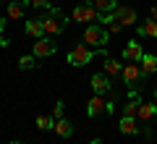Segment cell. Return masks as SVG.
I'll use <instances>...</instances> for the list:
<instances>
[{
  "instance_id": "obj_1",
  "label": "cell",
  "mask_w": 157,
  "mask_h": 144,
  "mask_svg": "<svg viewBox=\"0 0 157 144\" xmlns=\"http://www.w3.org/2000/svg\"><path fill=\"white\" fill-rule=\"evenodd\" d=\"M42 18V24H45V37H58V34L66 29V24H68V18L63 16L58 8H52L47 16H39Z\"/></svg>"
},
{
  "instance_id": "obj_2",
  "label": "cell",
  "mask_w": 157,
  "mask_h": 144,
  "mask_svg": "<svg viewBox=\"0 0 157 144\" xmlns=\"http://www.w3.org/2000/svg\"><path fill=\"white\" fill-rule=\"evenodd\" d=\"M84 42H89V47H105L107 42H110V32H107L102 24H89V26L84 29Z\"/></svg>"
},
{
  "instance_id": "obj_3",
  "label": "cell",
  "mask_w": 157,
  "mask_h": 144,
  "mask_svg": "<svg viewBox=\"0 0 157 144\" xmlns=\"http://www.w3.org/2000/svg\"><path fill=\"white\" fill-rule=\"evenodd\" d=\"M94 60V50H92L89 45H73L71 50H68V63H71L73 68H81V66H86V63H92Z\"/></svg>"
},
{
  "instance_id": "obj_4",
  "label": "cell",
  "mask_w": 157,
  "mask_h": 144,
  "mask_svg": "<svg viewBox=\"0 0 157 144\" xmlns=\"http://www.w3.org/2000/svg\"><path fill=\"white\" fill-rule=\"evenodd\" d=\"M55 50H58V42H55V39H52V37H42V39H34L32 55L34 58H50Z\"/></svg>"
},
{
  "instance_id": "obj_5",
  "label": "cell",
  "mask_w": 157,
  "mask_h": 144,
  "mask_svg": "<svg viewBox=\"0 0 157 144\" xmlns=\"http://www.w3.org/2000/svg\"><path fill=\"white\" fill-rule=\"evenodd\" d=\"M113 16H115V21L121 24V26H134L136 21H139V16H136V11L134 8H128V6H118L115 11H113Z\"/></svg>"
},
{
  "instance_id": "obj_6",
  "label": "cell",
  "mask_w": 157,
  "mask_h": 144,
  "mask_svg": "<svg viewBox=\"0 0 157 144\" xmlns=\"http://www.w3.org/2000/svg\"><path fill=\"white\" fill-rule=\"evenodd\" d=\"M107 113V100L102 97V94H92L89 102H86V115L89 118H100Z\"/></svg>"
},
{
  "instance_id": "obj_7",
  "label": "cell",
  "mask_w": 157,
  "mask_h": 144,
  "mask_svg": "<svg viewBox=\"0 0 157 144\" xmlns=\"http://www.w3.org/2000/svg\"><path fill=\"white\" fill-rule=\"evenodd\" d=\"M100 18V11H97L94 6H76L71 11V21H97Z\"/></svg>"
},
{
  "instance_id": "obj_8",
  "label": "cell",
  "mask_w": 157,
  "mask_h": 144,
  "mask_svg": "<svg viewBox=\"0 0 157 144\" xmlns=\"http://www.w3.org/2000/svg\"><path fill=\"white\" fill-rule=\"evenodd\" d=\"M121 76H123V81L128 84V87L134 84V87L139 89V84H141V79H144V73H141V66H139V63H126Z\"/></svg>"
},
{
  "instance_id": "obj_9",
  "label": "cell",
  "mask_w": 157,
  "mask_h": 144,
  "mask_svg": "<svg viewBox=\"0 0 157 144\" xmlns=\"http://www.w3.org/2000/svg\"><path fill=\"white\" fill-rule=\"evenodd\" d=\"M141 58H144L141 45L136 42V39H131V42L123 47V60H126V63H141Z\"/></svg>"
},
{
  "instance_id": "obj_10",
  "label": "cell",
  "mask_w": 157,
  "mask_h": 144,
  "mask_svg": "<svg viewBox=\"0 0 157 144\" xmlns=\"http://www.w3.org/2000/svg\"><path fill=\"white\" fill-rule=\"evenodd\" d=\"M26 6H32V0H11L8 3V8H6V16L8 18H24L26 16Z\"/></svg>"
},
{
  "instance_id": "obj_11",
  "label": "cell",
  "mask_w": 157,
  "mask_h": 144,
  "mask_svg": "<svg viewBox=\"0 0 157 144\" xmlns=\"http://www.w3.org/2000/svg\"><path fill=\"white\" fill-rule=\"evenodd\" d=\"M118 131H121V134H126V136H134V134H139L141 128H139V123H136V118L123 115L121 121H118Z\"/></svg>"
},
{
  "instance_id": "obj_12",
  "label": "cell",
  "mask_w": 157,
  "mask_h": 144,
  "mask_svg": "<svg viewBox=\"0 0 157 144\" xmlns=\"http://www.w3.org/2000/svg\"><path fill=\"white\" fill-rule=\"evenodd\" d=\"M136 118H139V121L141 123H149L152 121V118H157V105H155V102H141V105H139V113H136Z\"/></svg>"
},
{
  "instance_id": "obj_13",
  "label": "cell",
  "mask_w": 157,
  "mask_h": 144,
  "mask_svg": "<svg viewBox=\"0 0 157 144\" xmlns=\"http://www.w3.org/2000/svg\"><path fill=\"white\" fill-rule=\"evenodd\" d=\"M24 32H26L29 37H34V39H42V37H45V24H42V18H39V16L37 18H29Z\"/></svg>"
},
{
  "instance_id": "obj_14",
  "label": "cell",
  "mask_w": 157,
  "mask_h": 144,
  "mask_svg": "<svg viewBox=\"0 0 157 144\" xmlns=\"http://www.w3.org/2000/svg\"><path fill=\"white\" fill-rule=\"evenodd\" d=\"M89 84H92V89H94V94H105V92H110V76H105V73H94Z\"/></svg>"
},
{
  "instance_id": "obj_15",
  "label": "cell",
  "mask_w": 157,
  "mask_h": 144,
  "mask_svg": "<svg viewBox=\"0 0 157 144\" xmlns=\"http://www.w3.org/2000/svg\"><path fill=\"white\" fill-rule=\"evenodd\" d=\"M141 73L144 76H157V55H152V53H144V58H141Z\"/></svg>"
},
{
  "instance_id": "obj_16",
  "label": "cell",
  "mask_w": 157,
  "mask_h": 144,
  "mask_svg": "<svg viewBox=\"0 0 157 144\" xmlns=\"http://www.w3.org/2000/svg\"><path fill=\"white\" fill-rule=\"evenodd\" d=\"M136 34H139V37H152V39H157V21H155V18L141 21L139 26H136Z\"/></svg>"
},
{
  "instance_id": "obj_17",
  "label": "cell",
  "mask_w": 157,
  "mask_h": 144,
  "mask_svg": "<svg viewBox=\"0 0 157 144\" xmlns=\"http://www.w3.org/2000/svg\"><path fill=\"white\" fill-rule=\"evenodd\" d=\"M52 131H55L60 139H68V136H73V123L68 121V118H58L55 126H52Z\"/></svg>"
},
{
  "instance_id": "obj_18",
  "label": "cell",
  "mask_w": 157,
  "mask_h": 144,
  "mask_svg": "<svg viewBox=\"0 0 157 144\" xmlns=\"http://www.w3.org/2000/svg\"><path fill=\"white\" fill-rule=\"evenodd\" d=\"M102 73L105 76H121L123 73V63H118V60H113V58H105V66H102Z\"/></svg>"
},
{
  "instance_id": "obj_19",
  "label": "cell",
  "mask_w": 157,
  "mask_h": 144,
  "mask_svg": "<svg viewBox=\"0 0 157 144\" xmlns=\"http://www.w3.org/2000/svg\"><path fill=\"white\" fill-rule=\"evenodd\" d=\"M92 6H94L100 13H110V11H115V8L121 6V3H118V0H94Z\"/></svg>"
},
{
  "instance_id": "obj_20",
  "label": "cell",
  "mask_w": 157,
  "mask_h": 144,
  "mask_svg": "<svg viewBox=\"0 0 157 144\" xmlns=\"http://www.w3.org/2000/svg\"><path fill=\"white\" fill-rule=\"evenodd\" d=\"M52 126H55V118L52 115H37V128L39 131H50Z\"/></svg>"
},
{
  "instance_id": "obj_21",
  "label": "cell",
  "mask_w": 157,
  "mask_h": 144,
  "mask_svg": "<svg viewBox=\"0 0 157 144\" xmlns=\"http://www.w3.org/2000/svg\"><path fill=\"white\" fill-rule=\"evenodd\" d=\"M37 66V58L34 55H21L18 58V68H21V71H29V68H34Z\"/></svg>"
},
{
  "instance_id": "obj_22",
  "label": "cell",
  "mask_w": 157,
  "mask_h": 144,
  "mask_svg": "<svg viewBox=\"0 0 157 144\" xmlns=\"http://www.w3.org/2000/svg\"><path fill=\"white\" fill-rule=\"evenodd\" d=\"M52 118H55V121H58V118H66V102H63V100L55 102V107H52Z\"/></svg>"
},
{
  "instance_id": "obj_23",
  "label": "cell",
  "mask_w": 157,
  "mask_h": 144,
  "mask_svg": "<svg viewBox=\"0 0 157 144\" xmlns=\"http://www.w3.org/2000/svg\"><path fill=\"white\" fill-rule=\"evenodd\" d=\"M32 6L37 8V11H47V13L52 11V6H50V0H32Z\"/></svg>"
},
{
  "instance_id": "obj_24",
  "label": "cell",
  "mask_w": 157,
  "mask_h": 144,
  "mask_svg": "<svg viewBox=\"0 0 157 144\" xmlns=\"http://www.w3.org/2000/svg\"><path fill=\"white\" fill-rule=\"evenodd\" d=\"M121 29H123V26H121V24H118V21H113V24H110V29H107V32H110V34H118V32H121Z\"/></svg>"
},
{
  "instance_id": "obj_25",
  "label": "cell",
  "mask_w": 157,
  "mask_h": 144,
  "mask_svg": "<svg viewBox=\"0 0 157 144\" xmlns=\"http://www.w3.org/2000/svg\"><path fill=\"white\" fill-rule=\"evenodd\" d=\"M0 47H11V39H8L6 34H0Z\"/></svg>"
},
{
  "instance_id": "obj_26",
  "label": "cell",
  "mask_w": 157,
  "mask_h": 144,
  "mask_svg": "<svg viewBox=\"0 0 157 144\" xmlns=\"http://www.w3.org/2000/svg\"><path fill=\"white\" fill-rule=\"evenodd\" d=\"M0 34H6V18L0 16Z\"/></svg>"
},
{
  "instance_id": "obj_27",
  "label": "cell",
  "mask_w": 157,
  "mask_h": 144,
  "mask_svg": "<svg viewBox=\"0 0 157 144\" xmlns=\"http://www.w3.org/2000/svg\"><path fill=\"white\" fill-rule=\"evenodd\" d=\"M149 18H155V21H157V6H152V11H149Z\"/></svg>"
},
{
  "instance_id": "obj_28",
  "label": "cell",
  "mask_w": 157,
  "mask_h": 144,
  "mask_svg": "<svg viewBox=\"0 0 157 144\" xmlns=\"http://www.w3.org/2000/svg\"><path fill=\"white\" fill-rule=\"evenodd\" d=\"M152 102H155V105H157V89H155V92H152Z\"/></svg>"
},
{
  "instance_id": "obj_29",
  "label": "cell",
  "mask_w": 157,
  "mask_h": 144,
  "mask_svg": "<svg viewBox=\"0 0 157 144\" xmlns=\"http://www.w3.org/2000/svg\"><path fill=\"white\" fill-rule=\"evenodd\" d=\"M89 144H102V142H100V139H92V142H89Z\"/></svg>"
},
{
  "instance_id": "obj_30",
  "label": "cell",
  "mask_w": 157,
  "mask_h": 144,
  "mask_svg": "<svg viewBox=\"0 0 157 144\" xmlns=\"http://www.w3.org/2000/svg\"><path fill=\"white\" fill-rule=\"evenodd\" d=\"M11 144H24V142H11Z\"/></svg>"
},
{
  "instance_id": "obj_31",
  "label": "cell",
  "mask_w": 157,
  "mask_h": 144,
  "mask_svg": "<svg viewBox=\"0 0 157 144\" xmlns=\"http://www.w3.org/2000/svg\"><path fill=\"white\" fill-rule=\"evenodd\" d=\"M0 3H3V0H0Z\"/></svg>"
}]
</instances>
